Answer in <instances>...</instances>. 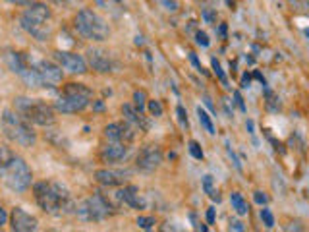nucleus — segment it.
Returning <instances> with one entry per match:
<instances>
[{
	"label": "nucleus",
	"mask_w": 309,
	"mask_h": 232,
	"mask_svg": "<svg viewBox=\"0 0 309 232\" xmlns=\"http://www.w3.org/2000/svg\"><path fill=\"white\" fill-rule=\"evenodd\" d=\"M122 114L126 118V122H130L132 126H143V128H145V124H143V114H141L133 104H124V106H122Z\"/></svg>",
	"instance_id": "obj_19"
},
{
	"label": "nucleus",
	"mask_w": 309,
	"mask_h": 232,
	"mask_svg": "<svg viewBox=\"0 0 309 232\" xmlns=\"http://www.w3.org/2000/svg\"><path fill=\"white\" fill-rule=\"evenodd\" d=\"M242 87H250V76H244V80H242Z\"/></svg>",
	"instance_id": "obj_40"
},
{
	"label": "nucleus",
	"mask_w": 309,
	"mask_h": 232,
	"mask_svg": "<svg viewBox=\"0 0 309 232\" xmlns=\"http://www.w3.org/2000/svg\"><path fill=\"white\" fill-rule=\"evenodd\" d=\"M126 155H128V144L122 142H108L101 149V159L104 162H120L122 159H126Z\"/></svg>",
	"instance_id": "obj_15"
},
{
	"label": "nucleus",
	"mask_w": 309,
	"mask_h": 232,
	"mask_svg": "<svg viewBox=\"0 0 309 232\" xmlns=\"http://www.w3.org/2000/svg\"><path fill=\"white\" fill-rule=\"evenodd\" d=\"M162 162V151L159 145H145L141 147V151L137 153L135 159V166L143 172H153L161 166Z\"/></svg>",
	"instance_id": "obj_9"
},
{
	"label": "nucleus",
	"mask_w": 309,
	"mask_h": 232,
	"mask_svg": "<svg viewBox=\"0 0 309 232\" xmlns=\"http://www.w3.org/2000/svg\"><path fill=\"white\" fill-rule=\"evenodd\" d=\"M253 200H255V203H259V205H267L269 203V198H267V194H263V192H255L253 194Z\"/></svg>",
	"instance_id": "obj_32"
},
{
	"label": "nucleus",
	"mask_w": 309,
	"mask_h": 232,
	"mask_svg": "<svg viewBox=\"0 0 309 232\" xmlns=\"http://www.w3.org/2000/svg\"><path fill=\"white\" fill-rule=\"evenodd\" d=\"M188 149H190V153H192L193 159H203V149H201V145L197 144V142H190L188 145Z\"/></svg>",
	"instance_id": "obj_28"
},
{
	"label": "nucleus",
	"mask_w": 309,
	"mask_h": 232,
	"mask_svg": "<svg viewBox=\"0 0 309 232\" xmlns=\"http://www.w3.org/2000/svg\"><path fill=\"white\" fill-rule=\"evenodd\" d=\"M211 66H213V70H215V74L219 76V80H221L224 86L228 87V80H226V76H224V72H222V68H221V64H219V60L217 58H213L211 60Z\"/></svg>",
	"instance_id": "obj_27"
},
{
	"label": "nucleus",
	"mask_w": 309,
	"mask_h": 232,
	"mask_svg": "<svg viewBox=\"0 0 309 232\" xmlns=\"http://www.w3.org/2000/svg\"><path fill=\"white\" fill-rule=\"evenodd\" d=\"M6 62H8V66H10V70L17 76H21V74L25 72V68L29 66V58L25 56L23 52H14V50H8V54H6Z\"/></svg>",
	"instance_id": "obj_18"
},
{
	"label": "nucleus",
	"mask_w": 309,
	"mask_h": 232,
	"mask_svg": "<svg viewBox=\"0 0 309 232\" xmlns=\"http://www.w3.org/2000/svg\"><path fill=\"white\" fill-rule=\"evenodd\" d=\"M133 106H135L139 112H143V108H145V93H143V91H135V93H133Z\"/></svg>",
	"instance_id": "obj_24"
},
{
	"label": "nucleus",
	"mask_w": 309,
	"mask_h": 232,
	"mask_svg": "<svg viewBox=\"0 0 309 232\" xmlns=\"http://www.w3.org/2000/svg\"><path fill=\"white\" fill-rule=\"evenodd\" d=\"M114 2H122V0H114Z\"/></svg>",
	"instance_id": "obj_45"
},
{
	"label": "nucleus",
	"mask_w": 309,
	"mask_h": 232,
	"mask_svg": "<svg viewBox=\"0 0 309 232\" xmlns=\"http://www.w3.org/2000/svg\"><path fill=\"white\" fill-rule=\"evenodd\" d=\"M91 97H93V93L89 87L72 82V84L64 86L62 95L54 102V108L64 114H75V112H81L83 108H87Z\"/></svg>",
	"instance_id": "obj_4"
},
{
	"label": "nucleus",
	"mask_w": 309,
	"mask_h": 232,
	"mask_svg": "<svg viewBox=\"0 0 309 232\" xmlns=\"http://www.w3.org/2000/svg\"><path fill=\"white\" fill-rule=\"evenodd\" d=\"M207 222H209V224L215 222V207H209V209H207Z\"/></svg>",
	"instance_id": "obj_35"
},
{
	"label": "nucleus",
	"mask_w": 309,
	"mask_h": 232,
	"mask_svg": "<svg viewBox=\"0 0 309 232\" xmlns=\"http://www.w3.org/2000/svg\"><path fill=\"white\" fill-rule=\"evenodd\" d=\"M261 220H263V224H265L267 228H273L275 226V217H273L271 209H267V207L261 209Z\"/></svg>",
	"instance_id": "obj_25"
},
{
	"label": "nucleus",
	"mask_w": 309,
	"mask_h": 232,
	"mask_svg": "<svg viewBox=\"0 0 309 232\" xmlns=\"http://www.w3.org/2000/svg\"><path fill=\"white\" fill-rule=\"evenodd\" d=\"M0 178H2V182L12 190V192L21 194V192H25L31 186L33 174H31V168L27 166L25 160L21 159V157H14L12 155L10 160L6 162V166H4Z\"/></svg>",
	"instance_id": "obj_7"
},
{
	"label": "nucleus",
	"mask_w": 309,
	"mask_h": 232,
	"mask_svg": "<svg viewBox=\"0 0 309 232\" xmlns=\"http://www.w3.org/2000/svg\"><path fill=\"white\" fill-rule=\"evenodd\" d=\"M54 60L58 62L60 68L68 70L70 74H85L87 72V60L77 54V52H68V50H56L54 54Z\"/></svg>",
	"instance_id": "obj_12"
},
{
	"label": "nucleus",
	"mask_w": 309,
	"mask_h": 232,
	"mask_svg": "<svg viewBox=\"0 0 309 232\" xmlns=\"http://www.w3.org/2000/svg\"><path fill=\"white\" fill-rule=\"evenodd\" d=\"M6 220H8V213H6V209L0 207V228L6 224Z\"/></svg>",
	"instance_id": "obj_36"
},
{
	"label": "nucleus",
	"mask_w": 309,
	"mask_h": 232,
	"mask_svg": "<svg viewBox=\"0 0 309 232\" xmlns=\"http://www.w3.org/2000/svg\"><path fill=\"white\" fill-rule=\"evenodd\" d=\"M2 132L10 142L21 147H31L37 142V134L31 128V122H27L19 112L14 110L2 112Z\"/></svg>",
	"instance_id": "obj_3"
},
{
	"label": "nucleus",
	"mask_w": 309,
	"mask_h": 232,
	"mask_svg": "<svg viewBox=\"0 0 309 232\" xmlns=\"http://www.w3.org/2000/svg\"><path fill=\"white\" fill-rule=\"evenodd\" d=\"M190 60H192V64H193V66H195V68H197V70H199V72L203 70V68H201V62L197 60V56H195L193 52H190Z\"/></svg>",
	"instance_id": "obj_38"
},
{
	"label": "nucleus",
	"mask_w": 309,
	"mask_h": 232,
	"mask_svg": "<svg viewBox=\"0 0 309 232\" xmlns=\"http://www.w3.org/2000/svg\"><path fill=\"white\" fill-rule=\"evenodd\" d=\"M52 12L46 4L33 2L25 8V12L19 18V26L23 31L33 35L37 41H48L52 37Z\"/></svg>",
	"instance_id": "obj_2"
},
{
	"label": "nucleus",
	"mask_w": 309,
	"mask_h": 232,
	"mask_svg": "<svg viewBox=\"0 0 309 232\" xmlns=\"http://www.w3.org/2000/svg\"><path fill=\"white\" fill-rule=\"evenodd\" d=\"M195 41H197V44H201V46H209V44H211L209 37H207V33H203V31H197Z\"/></svg>",
	"instance_id": "obj_30"
},
{
	"label": "nucleus",
	"mask_w": 309,
	"mask_h": 232,
	"mask_svg": "<svg viewBox=\"0 0 309 232\" xmlns=\"http://www.w3.org/2000/svg\"><path fill=\"white\" fill-rule=\"evenodd\" d=\"M234 101H236V104H238V108H240L242 112H246V104H244V99H242L240 91H234Z\"/></svg>",
	"instance_id": "obj_33"
},
{
	"label": "nucleus",
	"mask_w": 309,
	"mask_h": 232,
	"mask_svg": "<svg viewBox=\"0 0 309 232\" xmlns=\"http://www.w3.org/2000/svg\"><path fill=\"white\" fill-rule=\"evenodd\" d=\"M33 192L39 207L48 215H68L75 209L68 188L62 186L60 182H52V180L37 182Z\"/></svg>",
	"instance_id": "obj_1"
},
{
	"label": "nucleus",
	"mask_w": 309,
	"mask_h": 232,
	"mask_svg": "<svg viewBox=\"0 0 309 232\" xmlns=\"http://www.w3.org/2000/svg\"><path fill=\"white\" fill-rule=\"evenodd\" d=\"M10 224H12V230L15 232H31L37 230L39 220H37V217H33L31 213H27L25 209L14 207L12 215H10Z\"/></svg>",
	"instance_id": "obj_13"
},
{
	"label": "nucleus",
	"mask_w": 309,
	"mask_h": 232,
	"mask_svg": "<svg viewBox=\"0 0 309 232\" xmlns=\"http://www.w3.org/2000/svg\"><path fill=\"white\" fill-rule=\"evenodd\" d=\"M50 2H56V4H68L70 0H50Z\"/></svg>",
	"instance_id": "obj_42"
},
{
	"label": "nucleus",
	"mask_w": 309,
	"mask_h": 232,
	"mask_svg": "<svg viewBox=\"0 0 309 232\" xmlns=\"http://www.w3.org/2000/svg\"><path fill=\"white\" fill-rule=\"evenodd\" d=\"M230 228H234V230H246V226H244V222L242 220H236V218H232L230 220Z\"/></svg>",
	"instance_id": "obj_34"
},
{
	"label": "nucleus",
	"mask_w": 309,
	"mask_h": 232,
	"mask_svg": "<svg viewBox=\"0 0 309 232\" xmlns=\"http://www.w3.org/2000/svg\"><path fill=\"white\" fill-rule=\"evenodd\" d=\"M246 126H248L250 134H255V132H253V122H251V120H248V122H246Z\"/></svg>",
	"instance_id": "obj_41"
},
{
	"label": "nucleus",
	"mask_w": 309,
	"mask_h": 232,
	"mask_svg": "<svg viewBox=\"0 0 309 232\" xmlns=\"http://www.w3.org/2000/svg\"><path fill=\"white\" fill-rule=\"evenodd\" d=\"M126 176L128 172H118V170H108V168H101L95 172V178L99 184L108 186V188H114V186H122L126 182Z\"/></svg>",
	"instance_id": "obj_17"
},
{
	"label": "nucleus",
	"mask_w": 309,
	"mask_h": 232,
	"mask_svg": "<svg viewBox=\"0 0 309 232\" xmlns=\"http://www.w3.org/2000/svg\"><path fill=\"white\" fill-rule=\"evenodd\" d=\"M135 136L130 122H112L104 128V138L108 142H122V144H130Z\"/></svg>",
	"instance_id": "obj_14"
},
{
	"label": "nucleus",
	"mask_w": 309,
	"mask_h": 232,
	"mask_svg": "<svg viewBox=\"0 0 309 232\" xmlns=\"http://www.w3.org/2000/svg\"><path fill=\"white\" fill-rule=\"evenodd\" d=\"M8 2H12V4H17V6H29V4L37 2V0H8Z\"/></svg>",
	"instance_id": "obj_37"
},
{
	"label": "nucleus",
	"mask_w": 309,
	"mask_h": 232,
	"mask_svg": "<svg viewBox=\"0 0 309 232\" xmlns=\"http://www.w3.org/2000/svg\"><path fill=\"white\" fill-rule=\"evenodd\" d=\"M197 116H199V122H201V126L205 128L207 134H211V136H213V134H215V124H213L211 116L207 114V112L203 110V108H201V106L197 108Z\"/></svg>",
	"instance_id": "obj_21"
},
{
	"label": "nucleus",
	"mask_w": 309,
	"mask_h": 232,
	"mask_svg": "<svg viewBox=\"0 0 309 232\" xmlns=\"http://www.w3.org/2000/svg\"><path fill=\"white\" fill-rule=\"evenodd\" d=\"M230 203H232V209H234L238 215H248L250 207H248V203H246L244 196L240 192H232L230 194Z\"/></svg>",
	"instance_id": "obj_20"
},
{
	"label": "nucleus",
	"mask_w": 309,
	"mask_h": 232,
	"mask_svg": "<svg viewBox=\"0 0 309 232\" xmlns=\"http://www.w3.org/2000/svg\"><path fill=\"white\" fill-rule=\"evenodd\" d=\"M87 66H91L95 72L99 74H108L116 70V62L110 56L108 50L103 48H89L87 50Z\"/></svg>",
	"instance_id": "obj_11"
},
{
	"label": "nucleus",
	"mask_w": 309,
	"mask_h": 232,
	"mask_svg": "<svg viewBox=\"0 0 309 232\" xmlns=\"http://www.w3.org/2000/svg\"><path fill=\"white\" fill-rule=\"evenodd\" d=\"M155 224H157V218L155 217H143V215L137 217V226L143 228V230H151Z\"/></svg>",
	"instance_id": "obj_23"
},
{
	"label": "nucleus",
	"mask_w": 309,
	"mask_h": 232,
	"mask_svg": "<svg viewBox=\"0 0 309 232\" xmlns=\"http://www.w3.org/2000/svg\"><path fill=\"white\" fill-rule=\"evenodd\" d=\"M74 22H75L74 26H75V29H77V33H79L81 37L89 39V41L101 43V41H106V39L110 37V28H108V24H106L97 12H93V10H89V8L79 10V12L75 14Z\"/></svg>",
	"instance_id": "obj_5"
},
{
	"label": "nucleus",
	"mask_w": 309,
	"mask_h": 232,
	"mask_svg": "<svg viewBox=\"0 0 309 232\" xmlns=\"http://www.w3.org/2000/svg\"><path fill=\"white\" fill-rule=\"evenodd\" d=\"M203 18H205L209 24H213V22H215V14H213L211 10H205V12H203Z\"/></svg>",
	"instance_id": "obj_39"
},
{
	"label": "nucleus",
	"mask_w": 309,
	"mask_h": 232,
	"mask_svg": "<svg viewBox=\"0 0 309 232\" xmlns=\"http://www.w3.org/2000/svg\"><path fill=\"white\" fill-rule=\"evenodd\" d=\"M221 35H226V26H221Z\"/></svg>",
	"instance_id": "obj_43"
},
{
	"label": "nucleus",
	"mask_w": 309,
	"mask_h": 232,
	"mask_svg": "<svg viewBox=\"0 0 309 232\" xmlns=\"http://www.w3.org/2000/svg\"><path fill=\"white\" fill-rule=\"evenodd\" d=\"M10 157H12V153H10L6 147H0V176H2V170H4L6 162L10 160Z\"/></svg>",
	"instance_id": "obj_29"
},
{
	"label": "nucleus",
	"mask_w": 309,
	"mask_h": 232,
	"mask_svg": "<svg viewBox=\"0 0 309 232\" xmlns=\"http://www.w3.org/2000/svg\"><path fill=\"white\" fill-rule=\"evenodd\" d=\"M116 198L122 203H126L128 207H132V209H143L145 207V202L139 196V188L137 186H124L122 190L116 192Z\"/></svg>",
	"instance_id": "obj_16"
},
{
	"label": "nucleus",
	"mask_w": 309,
	"mask_h": 232,
	"mask_svg": "<svg viewBox=\"0 0 309 232\" xmlns=\"http://www.w3.org/2000/svg\"><path fill=\"white\" fill-rule=\"evenodd\" d=\"M176 112H178V118H180V122H182V126H188V112H186V108H184L182 104H178Z\"/></svg>",
	"instance_id": "obj_31"
},
{
	"label": "nucleus",
	"mask_w": 309,
	"mask_h": 232,
	"mask_svg": "<svg viewBox=\"0 0 309 232\" xmlns=\"http://www.w3.org/2000/svg\"><path fill=\"white\" fill-rule=\"evenodd\" d=\"M75 215L83 222H99L103 218L114 215V207L104 198L103 194H93L91 198L75 205Z\"/></svg>",
	"instance_id": "obj_8"
},
{
	"label": "nucleus",
	"mask_w": 309,
	"mask_h": 232,
	"mask_svg": "<svg viewBox=\"0 0 309 232\" xmlns=\"http://www.w3.org/2000/svg\"><path fill=\"white\" fill-rule=\"evenodd\" d=\"M306 35H308V37H309V29H306Z\"/></svg>",
	"instance_id": "obj_44"
},
{
	"label": "nucleus",
	"mask_w": 309,
	"mask_h": 232,
	"mask_svg": "<svg viewBox=\"0 0 309 232\" xmlns=\"http://www.w3.org/2000/svg\"><path fill=\"white\" fill-rule=\"evenodd\" d=\"M203 190H205V194L211 198V200H215V202H221V196H219V192L215 190L213 186V176H209L207 174L205 178H203Z\"/></svg>",
	"instance_id": "obj_22"
},
{
	"label": "nucleus",
	"mask_w": 309,
	"mask_h": 232,
	"mask_svg": "<svg viewBox=\"0 0 309 232\" xmlns=\"http://www.w3.org/2000/svg\"><path fill=\"white\" fill-rule=\"evenodd\" d=\"M14 108L15 112H19L31 124H37V126H50V124H54V110H52V106L39 101V99L17 97L14 101Z\"/></svg>",
	"instance_id": "obj_6"
},
{
	"label": "nucleus",
	"mask_w": 309,
	"mask_h": 232,
	"mask_svg": "<svg viewBox=\"0 0 309 232\" xmlns=\"http://www.w3.org/2000/svg\"><path fill=\"white\" fill-rule=\"evenodd\" d=\"M147 108H149V112L155 116V118H157V116H162V112H164L161 101H155V99L147 102Z\"/></svg>",
	"instance_id": "obj_26"
},
{
	"label": "nucleus",
	"mask_w": 309,
	"mask_h": 232,
	"mask_svg": "<svg viewBox=\"0 0 309 232\" xmlns=\"http://www.w3.org/2000/svg\"><path fill=\"white\" fill-rule=\"evenodd\" d=\"M33 68L43 80V87H56L62 84V68L58 64H52L48 60H31Z\"/></svg>",
	"instance_id": "obj_10"
}]
</instances>
